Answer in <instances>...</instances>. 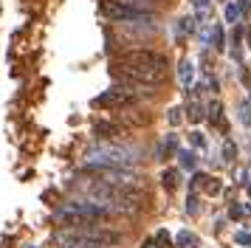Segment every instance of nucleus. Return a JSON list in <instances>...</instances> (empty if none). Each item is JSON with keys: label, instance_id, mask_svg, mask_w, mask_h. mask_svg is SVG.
<instances>
[{"label": "nucleus", "instance_id": "14", "mask_svg": "<svg viewBox=\"0 0 251 248\" xmlns=\"http://www.w3.org/2000/svg\"><path fill=\"white\" fill-rule=\"evenodd\" d=\"M209 122L212 124H223L220 122V104H212V107H209Z\"/></svg>", "mask_w": 251, "mask_h": 248}, {"label": "nucleus", "instance_id": "3", "mask_svg": "<svg viewBox=\"0 0 251 248\" xmlns=\"http://www.w3.org/2000/svg\"><path fill=\"white\" fill-rule=\"evenodd\" d=\"M88 164H96V167H136L138 161V149L122 144V141H104L99 147H91L88 152Z\"/></svg>", "mask_w": 251, "mask_h": 248}, {"label": "nucleus", "instance_id": "16", "mask_svg": "<svg viewBox=\"0 0 251 248\" xmlns=\"http://www.w3.org/2000/svg\"><path fill=\"white\" fill-rule=\"evenodd\" d=\"M206 192H209V195H217V192H220V183H217V180L206 183Z\"/></svg>", "mask_w": 251, "mask_h": 248}, {"label": "nucleus", "instance_id": "7", "mask_svg": "<svg viewBox=\"0 0 251 248\" xmlns=\"http://www.w3.org/2000/svg\"><path fill=\"white\" fill-rule=\"evenodd\" d=\"M119 76L122 79H133V82H141L147 88H158L164 82V71L158 68H144V65H116Z\"/></svg>", "mask_w": 251, "mask_h": 248}, {"label": "nucleus", "instance_id": "11", "mask_svg": "<svg viewBox=\"0 0 251 248\" xmlns=\"http://www.w3.org/2000/svg\"><path fill=\"white\" fill-rule=\"evenodd\" d=\"M178 158H181V167H186V169L195 167V152H189V149H181V152H178Z\"/></svg>", "mask_w": 251, "mask_h": 248}, {"label": "nucleus", "instance_id": "5", "mask_svg": "<svg viewBox=\"0 0 251 248\" xmlns=\"http://www.w3.org/2000/svg\"><path fill=\"white\" fill-rule=\"evenodd\" d=\"M99 11L113 23H138V20H152L155 17V11L138 9V6H130V3H122V0H102Z\"/></svg>", "mask_w": 251, "mask_h": 248}, {"label": "nucleus", "instance_id": "10", "mask_svg": "<svg viewBox=\"0 0 251 248\" xmlns=\"http://www.w3.org/2000/svg\"><path fill=\"white\" fill-rule=\"evenodd\" d=\"M161 183H164L167 192H172L178 186V172H175V169H164V172H161Z\"/></svg>", "mask_w": 251, "mask_h": 248}, {"label": "nucleus", "instance_id": "20", "mask_svg": "<svg viewBox=\"0 0 251 248\" xmlns=\"http://www.w3.org/2000/svg\"><path fill=\"white\" fill-rule=\"evenodd\" d=\"M226 17L234 23V20H237V9H234V6H228V9H226Z\"/></svg>", "mask_w": 251, "mask_h": 248}, {"label": "nucleus", "instance_id": "2", "mask_svg": "<svg viewBox=\"0 0 251 248\" xmlns=\"http://www.w3.org/2000/svg\"><path fill=\"white\" fill-rule=\"evenodd\" d=\"M54 240H57V246H62V248H113V246L122 243V234L91 223V225H85V228L59 231Z\"/></svg>", "mask_w": 251, "mask_h": 248}, {"label": "nucleus", "instance_id": "15", "mask_svg": "<svg viewBox=\"0 0 251 248\" xmlns=\"http://www.w3.org/2000/svg\"><path fill=\"white\" fill-rule=\"evenodd\" d=\"M223 155H226V161H231V158L237 155V149H234V144H231V141H226V147H223Z\"/></svg>", "mask_w": 251, "mask_h": 248}, {"label": "nucleus", "instance_id": "4", "mask_svg": "<svg viewBox=\"0 0 251 248\" xmlns=\"http://www.w3.org/2000/svg\"><path fill=\"white\" fill-rule=\"evenodd\" d=\"M85 172L91 178H99L104 183H113V186H125V189H141V178L138 172H133L130 167H96V164H88Z\"/></svg>", "mask_w": 251, "mask_h": 248}, {"label": "nucleus", "instance_id": "9", "mask_svg": "<svg viewBox=\"0 0 251 248\" xmlns=\"http://www.w3.org/2000/svg\"><path fill=\"white\" fill-rule=\"evenodd\" d=\"M93 133H96V138H102V141H116L119 135H125V127H122L119 122L102 119V122L93 124Z\"/></svg>", "mask_w": 251, "mask_h": 248}, {"label": "nucleus", "instance_id": "22", "mask_svg": "<svg viewBox=\"0 0 251 248\" xmlns=\"http://www.w3.org/2000/svg\"><path fill=\"white\" fill-rule=\"evenodd\" d=\"M195 3V9H206V3H209V0H192Z\"/></svg>", "mask_w": 251, "mask_h": 248}, {"label": "nucleus", "instance_id": "19", "mask_svg": "<svg viewBox=\"0 0 251 248\" xmlns=\"http://www.w3.org/2000/svg\"><path fill=\"white\" fill-rule=\"evenodd\" d=\"M237 243H243V246H251V234H246V231H243V234H237Z\"/></svg>", "mask_w": 251, "mask_h": 248}, {"label": "nucleus", "instance_id": "6", "mask_svg": "<svg viewBox=\"0 0 251 248\" xmlns=\"http://www.w3.org/2000/svg\"><path fill=\"white\" fill-rule=\"evenodd\" d=\"M116 65H144V68H167V56L158 51H150V48H136V51H125V54L116 56Z\"/></svg>", "mask_w": 251, "mask_h": 248}, {"label": "nucleus", "instance_id": "8", "mask_svg": "<svg viewBox=\"0 0 251 248\" xmlns=\"http://www.w3.org/2000/svg\"><path fill=\"white\" fill-rule=\"evenodd\" d=\"M133 101H136V96L127 88H113V90H107L104 96L93 99V107H127V104H133Z\"/></svg>", "mask_w": 251, "mask_h": 248}, {"label": "nucleus", "instance_id": "21", "mask_svg": "<svg viewBox=\"0 0 251 248\" xmlns=\"http://www.w3.org/2000/svg\"><path fill=\"white\" fill-rule=\"evenodd\" d=\"M178 113H181V110H170V122H172V124L181 122V116H178Z\"/></svg>", "mask_w": 251, "mask_h": 248}, {"label": "nucleus", "instance_id": "12", "mask_svg": "<svg viewBox=\"0 0 251 248\" xmlns=\"http://www.w3.org/2000/svg\"><path fill=\"white\" fill-rule=\"evenodd\" d=\"M181 82H183V88H189V82H192V62H183L181 65Z\"/></svg>", "mask_w": 251, "mask_h": 248}, {"label": "nucleus", "instance_id": "18", "mask_svg": "<svg viewBox=\"0 0 251 248\" xmlns=\"http://www.w3.org/2000/svg\"><path fill=\"white\" fill-rule=\"evenodd\" d=\"M192 144H195V147H206L203 135H201V133H192Z\"/></svg>", "mask_w": 251, "mask_h": 248}, {"label": "nucleus", "instance_id": "1", "mask_svg": "<svg viewBox=\"0 0 251 248\" xmlns=\"http://www.w3.org/2000/svg\"><path fill=\"white\" fill-rule=\"evenodd\" d=\"M79 189L91 198L93 203H102L110 212L119 214H136L144 209V195L138 189H125V186H113V183H104L99 178L82 180Z\"/></svg>", "mask_w": 251, "mask_h": 248}, {"label": "nucleus", "instance_id": "17", "mask_svg": "<svg viewBox=\"0 0 251 248\" xmlns=\"http://www.w3.org/2000/svg\"><path fill=\"white\" fill-rule=\"evenodd\" d=\"M243 122L251 124V104H243Z\"/></svg>", "mask_w": 251, "mask_h": 248}, {"label": "nucleus", "instance_id": "13", "mask_svg": "<svg viewBox=\"0 0 251 248\" xmlns=\"http://www.w3.org/2000/svg\"><path fill=\"white\" fill-rule=\"evenodd\" d=\"M178 243H181L183 248H195V246H198V240H195L192 234H186V231H183V234H178Z\"/></svg>", "mask_w": 251, "mask_h": 248}]
</instances>
